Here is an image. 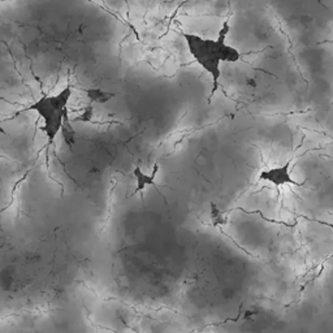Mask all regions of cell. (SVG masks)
<instances>
[{
  "label": "cell",
  "instance_id": "cell-1",
  "mask_svg": "<svg viewBox=\"0 0 333 333\" xmlns=\"http://www.w3.org/2000/svg\"><path fill=\"white\" fill-rule=\"evenodd\" d=\"M229 23L225 21L222 24V29L219 31L216 39L202 38L196 34L182 33L190 54L196 63L203 68L212 77V94L218 90L219 80L222 77V68L220 64L224 63H237L241 59V54L237 48L226 45V35L229 33Z\"/></svg>",
  "mask_w": 333,
  "mask_h": 333
},
{
  "label": "cell",
  "instance_id": "cell-2",
  "mask_svg": "<svg viewBox=\"0 0 333 333\" xmlns=\"http://www.w3.org/2000/svg\"><path fill=\"white\" fill-rule=\"evenodd\" d=\"M69 96H71V90L67 89L61 91L59 95L42 98L30 107V110L37 111L43 117V121H45L43 130L47 134L50 142L55 139L56 134L59 133L63 126L61 119H63L65 104H67Z\"/></svg>",
  "mask_w": 333,
  "mask_h": 333
},
{
  "label": "cell",
  "instance_id": "cell-3",
  "mask_svg": "<svg viewBox=\"0 0 333 333\" xmlns=\"http://www.w3.org/2000/svg\"><path fill=\"white\" fill-rule=\"evenodd\" d=\"M290 162H288L284 166H274V168H270V169L263 170L262 173L259 174V180L262 181H267L274 184L276 186H282V185H297L300 186V182H297L296 180H293L292 174H290Z\"/></svg>",
  "mask_w": 333,
  "mask_h": 333
},
{
  "label": "cell",
  "instance_id": "cell-4",
  "mask_svg": "<svg viewBox=\"0 0 333 333\" xmlns=\"http://www.w3.org/2000/svg\"><path fill=\"white\" fill-rule=\"evenodd\" d=\"M134 174H136V178H137V189H136V192H139V190H143L147 185H152L154 184V178H155L156 172H154L151 176H147L139 168H137V169L134 170Z\"/></svg>",
  "mask_w": 333,
  "mask_h": 333
},
{
  "label": "cell",
  "instance_id": "cell-5",
  "mask_svg": "<svg viewBox=\"0 0 333 333\" xmlns=\"http://www.w3.org/2000/svg\"><path fill=\"white\" fill-rule=\"evenodd\" d=\"M211 219L214 225H224V224H226L225 215L222 211H220L218 206H215V204H211Z\"/></svg>",
  "mask_w": 333,
  "mask_h": 333
},
{
  "label": "cell",
  "instance_id": "cell-6",
  "mask_svg": "<svg viewBox=\"0 0 333 333\" xmlns=\"http://www.w3.org/2000/svg\"><path fill=\"white\" fill-rule=\"evenodd\" d=\"M89 95L90 98L95 102H99V103H103V102H107L110 100V98L112 96V94H107L102 91V90L94 89V90H89Z\"/></svg>",
  "mask_w": 333,
  "mask_h": 333
}]
</instances>
